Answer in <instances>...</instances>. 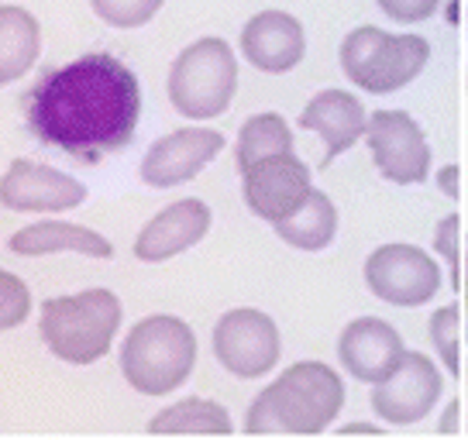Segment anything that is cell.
<instances>
[{
  "label": "cell",
  "mask_w": 468,
  "mask_h": 440,
  "mask_svg": "<svg viewBox=\"0 0 468 440\" xmlns=\"http://www.w3.org/2000/svg\"><path fill=\"white\" fill-rule=\"evenodd\" d=\"M454 330H458V309L441 307L431 317V340H434V351L444 361V368L452 375H458V340H454Z\"/></svg>",
  "instance_id": "25"
},
{
  "label": "cell",
  "mask_w": 468,
  "mask_h": 440,
  "mask_svg": "<svg viewBox=\"0 0 468 440\" xmlns=\"http://www.w3.org/2000/svg\"><path fill=\"white\" fill-rule=\"evenodd\" d=\"M25 118L42 145L97 162L134 138L142 120V87L121 59L90 52L35 83Z\"/></svg>",
  "instance_id": "1"
},
{
  "label": "cell",
  "mask_w": 468,
  "mask_h": 440,
  "mask_svg": "<svg viewBox=\"0 0 468 440\" xmlns=\"http://www.w3.org/2000/svg\"><path fill=\"white\" fill-rule=\"evenodd\" d=\"M366 286L389 307H424L441 289V268L424 248L382 245L366 258Z\"/></svg>",
  "instance_id": "8"
},
{
  "label": "cell",
  "mask_w": 468,
  "mask_h": 440,
  "mask_svg": "<svg viewBox=\"0 0 468 440\" xmlns=\"http://www.w3.org/2000/svg\"><path fill=\"white\" fill-rule=\"evenodd\" d=\"M162 4H165V0H90L93 15L101 17L103 25L121 28V31L148 25V21L162 11Z\"/></svg>",
  "instance_id": "23"
},
{
  "label": "cell",
  "mask_w": 468,
  "mask_h": 440,
  "mask_svg": "<svg viewBox=\"0 0 468 440\" xmlns=\"http://www.w3.org/2000/svg\"><path fill=\"white\" fill-rule=\"evenodd\" d=\"M382 7V15H389L399 25H417L427 21L441 7V0H376Z\"/></svg>",
  "instance_id": "26"
},
{
  "label": "cell",
  "mask_w": 468,
  "mask_h": 440,
  "mask_svg": "<svg viewBox=\"0 0 468 440\" xmlns=\"http://www.w3.org/2000/svg\"><path fill=\"white\" fill-rule=\"evenodd\" d=\"M224 134L214 128H183L159 138L142 159V179L152 190H176L200 176L224 152Z\"/></svg>",
  "instance_id": "12"
},
{
  "label": "cell",
  "mask_w": 468,
  "mask_h": 440,
  "mask_svg": "<svg viewBox=\"0 0 468 440\" xmlns=\"http://www.w3.org/2000/svg\"><path fill=\"white\" fill-rule=\"evenodd\" d=\"M438 186H441V193L444 196H458V165H444L438 173Z\"/></svg>",
  "instance_id": "28"
},
{
  "label": "cell",
  "mask_w": 468,
  "mask_h": 440,
  "mask_svg": "<svg viewBox=\"0 0 468 440\" xmlns=\"http://www.w3.org/2000/svg\"><path fill=\"white\" fill-rule=\"evenodd\" d=\"M152 434H231V416L214 399L190 396L162 410L152 424Z\"/></svg>",
  "instance_id": "22"
},
{
  "label": "cell",
  "mask_w": 468,
  "mask_h": 440,
  "mask_svg": "<svg viewBox=\"0 0 468 440\" xmlns=\"http://www.w3.org/2000/svg\"><path fill=\"white\" fill-rule=\"evenodd\" d=\"M431 59V45L420 35H389L362 25L341 42V69L366 93H396L413 83Z\"/></svg>",
  "instance_id": "6"
},
{
  "label": "cell",
  "mask_w": 468,
  "mask_h": 440,
  "mask_svg": "<svg viewBox=\"0 0 468 440\" xmlns=\"http://www.w3.org/2000/svg\"><path fill=\"white\" fill-rule=\"evenodd\" d=\"M303 131L321 134L324 141V169L348 152L358 138H366V107L358 97H351L348 89H324L303 107V114L296 120Z\"/></svg>",
  "instance_id": "17"
},
{
  "label": "cell",
  "mask_w": 468,
  "mask_h": 440,
  "mask_svg": "<svg viewBox=\"0 0 468 440\" xmlns=\"http://www.w3.org/2000/svg\"><path fill=\"white\" fill-rule=\"evenodd\" d=\"M42 56V28L31 11L0 4V87H11Z\"/></svg>",
  "instance_id": "19"
},
{
  "label": "cell",
  "mask_w": 468,
  "mask_h": 440,
  "mask_svg": "<svg viewBox=\"0 0 468 440\" xmlns=\"http://www.w3.org/2000/svg\"><path fill=\"white\" fill-rule=\"evenodd\" d=\"M238 89V56L224 38H197L169 69V100L183 118L210 120L228 114Z\"/></svg>",
  "instance_id": "5"
},
{
  "label": "cell",
  "mask_w": 468,
  "mask_h": 440,
  "mask_svg": "<svg viewBox=\"0 0 468 440\" xmlns=\"http://www.w3.org/2000/svg\"><path fill=\"white\" fill-rule=\"evenodd\" d=\"M310 190H314L310 169L292 152L272 155L245 173V204L255 217L269 220V224L290 217L296 206H303Z\"/></svg>",
  "instance_id": "13"
},
{
  "label": "cell",
  "mask_w": 468,
  "mask_h": 440,
  "mask_svg": "<svg viewBox=\"0 0 468 440\" xmlns=\"http://www.w3.org/2000/svg\"><path fill=\"white\" fill-rule=\"evenodd\" d=\"M454 231H458V217H454V214H448V217L441 220L438 231H434V248L448 258V265H452V276H458V248H454Z\"/></svg>",
  "instance_id": "27"
},
{
  "label": "cell",
  "mask_w": 468,
  "mask_h": 440,
  "mask_svg": "<svg viewBox=\"0 0 468 440\" xmlns=\"http://www.w3.org/2000/svg\"><path fill=\"white\" fill-rule=\"evenodd\" d=\"M403 338L393 330V323L379 320V317H358L341 330L337 340V358L351 379L376 385V382L389 379L396 365L403 361Z\"/></svg>",
  "instance_id": "14"
},
{
  "label": "cell",
  "mask_w": 468,
  "mask_h": 440,
  "mask_svg": "<svg viewBox=\"0 0 468 440\" xmlns=\"http://www.w3.org/2000/svg\"><path fill=\"white\" fill-rule=\"evenodd\" d=\"M454 413H458V403H452V406H448V420H444V430H452V426H454Z\"/></svg>",
  "instance_id": "30"
},
{
  "label": "cell",
  "mask_w": 468,
  "mask_h": 440,
  "mask_svg": "<svg viewBox=\"0 0 468 440\" xmlns=\"http://www.w3.org/2000/svg\"><path fill=\"white\" fill-rule=\"evenodd\" d=\"M31 313V293L25 279L0 268V334L4 330H15L17 323H25Z\"/></svg>",
  "instance_id": "24"
},
{
  "label": "cell",
  "mask_w": 468,
  "mask_h": 440,
  "mask_svg": "<svg viewBox=\"0 0 468 440\" xmlns=\"http://www.w3.org/2000/svg\"><path fill=\"white\" fill-rule=\"evenodd\" d=\"M121 375L142 396H169L197 365V334L186 320L159 313L138 320L121 340Z\"/></svg>",
  "instance_id": "3"
},
{
  "label": "cell",
  "mask_w": 468,
  "mask_h": 440,
  "mask_svg": "<svg viewBox=\"0 0 468 440\" xmlns=\"http://www.w3.org/2000/svg\"><path fill=\"white\" fill-rule=\"evenodd\" d=\"M465 299H468V258H465Z\"/></svg>",
  "instance_id": "31"
},
{
  "label": "cell",
  "mask_w": 468,
  "mask_h": 440,
  "mask_svg": "<svg viewBox=\"0 0 468 440\" xmlns=\"http://www.w3.org/2000/svg\"><path fill=\"white\" fill-rule=\"evenodd\" d=\"M307 52L303 25L286 11H262L241 28V56L262 73H290Z\"/></svg>",
  "instance_id": "16"
},
{
  "label": "cell",
  "mask_w": 468,
  "mask_h": 440,
  "mask_svg": "<svg viewBox=\"0 0 468 440\" xmlns=\"http://www.w3.org/2000/svg\"><path fill=\"white\" fill-rule=\"evenodd\" d=\"M366 141L376 169L389 183L413 186L431 176V148L420 124L407 110H376L366 124Z\"/></svg>",
  "instance_id": "9"
},
{
  "label": "cell",
  "mask_w": 468,
  "mask_h": 440,
  "mask_svg": "<svg viewBox=\"0 0 468 440\" xmlns=\"http://www.w3.org/2000/svg\"><path fill=\"white\" fill-rule=\"evenodd\" d=\"M45 348L66 365H93L111 351L121 330V299L111 289H83L45 299L38 309Z\"/></svg>",
  "instance_id": "4"
},
{
  "label": "cell",
  "mask_w": 468,
  "mask_h": 440,
  "mask_svg": "<svg viewBox=\"0 0 468 440\" xmlns=\"http://www.w3.org/2000/svg\"><path fill=\"white\" fill-rule=\"evenodd\" d=\"M210 206L204 200H176L159 210L134 237V258L138 262H165L193 245H200L210 231Z\"/></svg>",
  "instance_id": "15"
},
{
  "label": "cell",
  "mask_w": 468,
  "mask_h": 440,
  "mask_svg": "<svg viewBox=\"0 0 468 440\" xmlns=\"http://www.w3.org/2000/svg\"><path fill=\"white\" fill-rule=\"evenodd\" d=\"M345 406V382L324 361H296L249 406V434H324Z\"/></svg>",
  "instance_id": "2"
},
{
  "label": "cell",
  "mask_w": 468,
  "mask_h": 440,
  "mask_svg": "<svg viewBox=\"0 0 468 440\" xmlns=\"http://www.w3.org/2000/svg\"><path fill=\"white\" fill-rule=\"evenodd\" d=\"M341 434H379V426H372V424H348V426H341Z\"/></svg>",
  "instance_id": "29"
},
{
  "label": "cell",
  "mask_w": 468,
  "mask_h": 440,
  "mask_svg": "<svg viewBox=\"0 0 468 440\" xmlns=\"http://www.w3.org/2000/svg\"><path fill=\"white\" fill-rule=\"evenodd\" d=\"M87 200V186L69 173L31 159H15L0 176V206L17 214H66Z\"/></svg>",
  "instance_id": "11"
},
{
  "label": "cell",
  "mask_w": 468,
  "mask_h": 440,
  "mask_svg": "<svg viewBox=\"0 0 468 440\" xmlns=\"http://www.w3.org/2000/svg\"><path fill=\"white\" fill-rule=\"evenodd\" d=\"M444 393L438 365L420 351H407L389 379L372 385V410L393 426L420 424Z\"/></svg>",
  "instance_id": "10"
},
{
  "label": "cell",
  "mask_w": 468,
  "mask_h": 440,
  "mask_svg": "<svg viewBox=\"0 0 468 440\" xmlns=\"http://www.w3.org/2000/svg\"><path fill=\"white\" fill-rule=\"evenodd\" d=\"M210 348L220 368H228L234 379H262L269 368H276L282 340L276 320L262 309H228L210 334Z\"/></svg>",
  "instance_id": "7"
},
{
  "label": "cell",
  "mask_w": 468,
  "mask_h": 440,
  "mask_svg": "<svg viewBox=\"0 0 468 440\" xmlns=\"http://www.w3.org/2000/svg\"><path fill=\"white\" fill-rule=\"evenodd\" d=\"M7 248L21 258H42V255H87V258H111L114 245L83 224H66V220H35L11 235Z\"/></svg>",
  "instance_id": "18"
},
{
  "label": "cell",
  "mask_w": 468,
  "mask_h": 440,
  "mask_svg": "<svg viewBox=\"0 0 468 440\" xmlns=\"http://www.w3.org/2000/svg\"><path fill=\"white\" fill-rule=\"evenodd\" d=\"M286 152H292L290 124L279 118V114H255L238 131L234 162H238V173L245 176L251 165L272 159V155H286Z\"/></svg>",
  "instance_id": "21"
},
{
  "label": "cell",
  "mask_w": 468,
  "mask_h": 440,
  "mask_svg": "<svg viewBox=\"0 0 468 440\" xmlns=\"http://www.w3.org/2000/svg\"><path fill=\"white\" fill-rule=\"evenodd\" d=\"M276 235L300 251H324L337 235V210L331 204V196L321 190H310L303 206H296L290 217H282L272 224Z\"/></svg>",
  "instance_id": "20"
}]
</instances>
